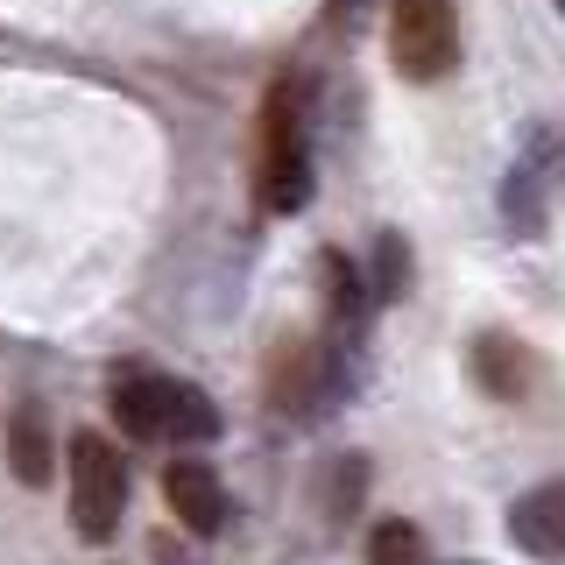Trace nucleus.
Returning <instances> with one entry per match:
<instances>
[{"mask_svg": "<svg viewBox=\"0 0 565 565\" xmlns=\"http://www.w3.org/2000/svg\"><path fill=\"white\" fill-rule=\"evenodd\" d=\"M375 305H396L403 290H411V241L403 234H375Z\"/></svg>", "mask_w": 565, "mask_h": 565, "instance_id": "nucleus-14", "label": "nucleus"}, {"mask_svg": "<svg viewBox=\"0 0 565 565\" xmlns=\"http://www.w3.org/2000/svg\"><path fill=\"white\" fill-rule=\"evenodd\" d=\"M473 375H481L488 396H509V403H516L523 388H530V353L509 340V332H481V340H473Z\"/></svg>", "mask_w": 565, "mask_h": 565, "instance_id": "nucleus-10", "label": "nucleus"}, {"mask_svg": "<svg viewBox=\"0 0 565 565\" xmlns=\"http://www.w3.org/2000/svg\"><path fill=\"white\" fill-rule=\"evenodd\" d=\"M64 467H71V530L85 544H106L128 516V459L106 431H71Z\"/></svg>", "mask_w": 565, "mask_h": 565, "instance_id": "nucleus-2", "label": "nucleus"}, {"mask_svg": "<svg viewBox=\"0 0 565 565\" xmlns=\"http://www.w3.org/2000/svg\"><path fill=\"white\" fill-rule=\"evenodd\" d=\"M502 212H509V226H516V234H544V170L537 163H516V170H509Z\"/></svg>", "mask_w": 565, "mask_h": 565, "instance_id": "nucleus-12", "label": "nucleus"}, {"mask_svg": "<svg viewBox=\"0 0 565 565\" xmlns=\"http://www.w3.org/2000/svg\"><path fill=\"white\" fill-rule=\"evenodd\" d=\"M332 8H361V0H332Z\"/></svg>", "mask_w": 565, "mask_h": 565, "instance_id": "nucleus-16", "label": "nucleus"}, {"mask_svg": "<svg viewBox=\"0 0 565 565\" xmlns=\"http://www.w3.org/2000/svg\"><path fill=\"white\" fill-rule=\"evenodd\" d=\"M509 537H516L530 558H565V481L530 488L523 502L509 509Z\"/></svg>", "mask_w": 565, "mask_h": 565, "instance_id": "nucleus-6", "label": "nucleus"}, {"mask_svg": "<svg viewBox=\"0 0 565 565\" xmlns=\"http://www.w3.org/2000/svg\"><path fill=\"white\" fill-rule=\"evenodd\" d=\"M388 57L411 85H438L459 64V8L452 0H396L388 8Z\"/></svg>", "mask_w": 565, "mask_h": 565, "instance_id": "nucleus-3", "label": "nucleus"}, {"mask_svg": "<svg viewBox=\"0 0 565 565\" xmlns=\"http://www.w3.org/2000/svg\"><path fill=\"white\" fill-rule=\"evenodd\" d=\"M347 388V353L340 347H311V340H282L269 361V403L282 417H318L332 396Z\"/></svg>", "mask_w": 565, "mask_h": 565, "instance_id": "nucleus-4", "label": "nucleus"}, {"mask_svg": "<svg viewBox=\"0 0 565 565\" xmlns=\"http://www.w3.org/2000/svg\"><path fill=\"white\" fill-rule=\"evenodd\" d=\"M8 467H14L22 488H50L57 446H50V411L43 403H14V417H8Z\"/></svg>", "mask_w": 565, "mask_h": 565, "instance_id": "nucleus-7", "label": "nucleus"}, {"mask_svg": "<svg viewBox=\"0 0 565 565\" xmlns=\"http://www.w3.org/2000/svg\"><path fill=\"white\" fill-rule=\"evenodd\" d=\"M361 494H367V459H361V452L332 459V473H326V516L347 523L353 509H361Z\"/></svg>", "mask_w": 565, "mask_h": 565, "instance_id": "nucleus-15", "label": "nucleus"}, {"mask_svg": "<svg viewBox=\"0 0 565 565\" xmlns=\"http://www.w3.org/2000/svg\"><path fill=\"white\" fill-rule=\"evenodd\" d=\"M163 502H170V516L184 530H199V537H220L226 530V481L205 459H177L163 473Z\"/></svg>", "mask_w": 565, "mask_h": 565, "instance_id": "nucleus-5", "label": "nucleus"}, {"mask_svg": "<svg viewBox=\"0 0 565 565\" xmlns=\"http://www.w3.org/2000/svg\"><path fill=\"white\" fill-rule=\"evenodd\" d=\"M163 438H184V446H205L220 438V411L199 382H170V411H163Z\"/></svg>", "mask_w": 565, "mask_h": 565, "instance_id": "nucleus-11", "label": "nucleus"}, {"mask_svg": "<svg viewBox=\"0 0 565 565\" xmlns=\"http://www.w3.org/2000/svg\"><path fill=\"white\" fill-rule=\"evenodd\" d=\"M367 565H424V530L411 516H382L367 537Z\"/></svg>", "mask_w": 565, "mask_h": 565, "instance_id": "nucleus-13", "label": "nucleus"}, {"mask_svg": "<svg viewBox=\"0 0 565 565\" xmlns=\"http://www.w3.org/2000/svg\"><path fill=\"white\" fill-rule=\"evenodd\" d=\"M255 191L269 212H297L311 199V141H305V93L282 78L262 99V149H255Z\"/></svg>", "mask_w": 565, "mask_h": 565, "instance_id": "nucleus-1", "label": "nucleus"}, {"mask_svg": "<svg viewBox=\"0 0 565 565\" xmlns=\"http://www.w3.org/2000/svg\"><path fill=\"white\" fill-rule=\"evenodd\" d=\"M318 282H326V326H332L326 347L347 353L353 340H361V318H367V305H375V297L361 290V276H353L347 255H326V262H318Z\"/></svg>", "mask_w": 565, "mask_h": 565, "instance_id": "nucleus-9", "label": "nucleus"}, {"mask_svg": "<svg viewBox=\"0 0 565 565\" xmlns=\"http://www.w3.org/2000/svg\"><path fill=\"white\" fill-rule=\"evenodd\" d=\"M163 411H170V375H149V367L114 375V417L128 438H163Z\"/></svg>", "mask_w": 565, "mask_h": 565, "instance_id": "nucleus-8", "label": "nucleus"}, {"mask_svg": "<svg viewBox=\"0 0 565 565\" xmlns=\"http://www.w3.org/2000/svg\"><path fill=\"white\" fill-rule=\"evenodd\" d=\"M558 14H565V0H558Z\"/></svg>", "mask_w": 565, "mask_h": 565, "instance_id": "nucleus-17", "label": "nucleus"}]
</instances>
